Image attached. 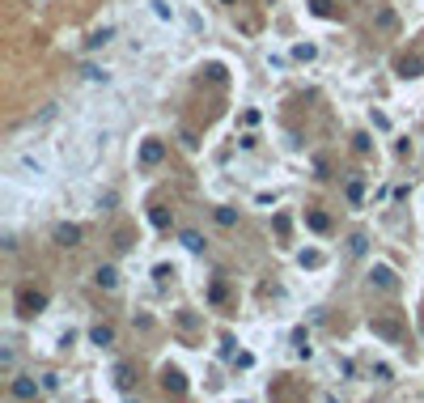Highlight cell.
<instances>
[{
	"instance_id": "44dd1931",
	"label": "cell",
	"mask_w": 424,
	"mask_h": 403,
	"mask_svg": "<svg viewBox=\"0 0 424 403\" xmlns=\"http://www.w3.org/2000/svg\"><path fill=\"white\" fill-rule=\"evenodd\" d=\"M361 195H365V187H361V183H348V199H353V204H361Z\"/></svg>"
},
{
	"instance_id": "2e32d148",
	"label": "cell",
	"mask_w": 424,
	"mask_h": 403,
	"mask_svg": "<svg viewBox=\"0 0 424 403\" xmlns=\"http://www.w3.org/2000/svg\"><path fill=\"white\" fill-rule=\"evenodd\" d=\"M115 382H119V386H132V369L119 365V369H115Z\"/></svg>"
},
{
	"instance_id": "9c48e42d",
	"label": "cell",
	"mask_w": 424,
	"mask_h": 403,
	"mask_svg": "<svg viewBox=\"0 0 424 403\" xmlns=\"http://www.w3.org/2000/svg\"><path fill=\"white\" fill-rule=\"evenodd\" d=\"M89 340H93L98 348H107V344H115V327H107V323H98L93 331H89Z\"/></svg>"
},
{
	"instance_id": "3957f363",
	"label": "cell",
	"mask_w": 424,
	"mask_h": 403,
	"mask_svg": "<svg viewBox=\"0 0 424 403\" xmlns=\"http://www.w3.org/2000/svg\"><path fill=\"white\" fill-rule=\"evenodd\" d=\"M369 331H373V336H382V340H390V344L403 340V327H399L394 318H373V323H369Z\"/></svg>"
},
{
	"instance_id": "d6986e66",
	"label": "cell",
	"mask_w": 424,
	"mask_h": 403,
	"mask_svg": "<svg viewBox=\"0 0 424 403\" xmlns=\"http://www.w3.org/2000/svg\"><path fill=\"white\" fill-rule=\"evenodd\" d=\"M148 217H153V225H161V230H166V225H170V213H166V208H153V213H148Z\"/></svg>"
},
{
	"instance_id": "7c38bea8",
	"label": "cell",
	"mask_w": 424,
	"mask_h": 403,
	"mask_svg": "<svg viewBox=\"0 0 424 403\" xmlns=\"http://www.w3.org/2000/svg\"><path fill=\"white\" fill-rule=\"evenodd\" d=\"M306 221H310V230H318V234H327V230H331V217H327V213H310Z\"/></svg>"
},
{
	"instance_id": "ac0fdd59",
	"label": "cell",
	"mask_w": 424,
	"mask_h": 403,
	"mask_svg": "<svg viewBox=\"0 0 424 403\" xmlns=\"http://www.w3.org/2000/svg\"><path fill=\"white\" fill-rule=\"evenodd\" d=\"M293 56H297V60H314V47L302 43V47H293Z\"/></svg>"
},
{
	"instance_id": "7402d4cb",
	"label": "cell",
	"mask_w": 424,
	"mask_h": 403,
	"mask_svg": "<svg viewBox=\"0 0 424 403\" xmlns=\"http://www.w3.org/2000/svg\"><path fill=\"white\" fill-rule=\"evenodd\" d=\"M353 149L357 153H369V136H353Z\"/></svg>"
},
{
	"instance_id": "603a6c76",
	"label": "cell",
	"mask_w": 424,
	"mask_h": 403,
	"mask_svg": "<svg viewBox=\"0 0 424 403\" xmlns=\"http://www.w3.org/2000/svg\"><path fill=\"white\" fill-rule=\"evenodd\" d=\"M302 263H306V268H318V263H322V255H318V250H310V255H302Z\"/></svg>"
},
{
	"instance_id": "9a60e30c",
	"label": "cell",
	"mask_w": 424,
	"mask_h": 403,
	"mask_svg": "<svg viewBox=\"0 0 424 403\" xmlns=\"http://www.w3.org/2000/svg\"><path fill=\"white\" fill-rule=\"evenodd\" d=\"M208 297L216 301V306H221V301H225V281H212V289H208Z\"/></svg>"
},
{
	"instance_id": "ba28073f",
	"label": "cell",
	"mask_w": 424,
	"mask_h": 403,
	"mask_svg": "<svg viewBox=\"0 0 424 403\" xmlns=\"http://www.w3.org/2000/svg\"><path fill=\"white\" fill-rule=\"evenodd\" d=\"M420 72H424L420 56H403V60H399V77H420Z\"/></svg>"
},
{
	"instance_id": "5bb4252c",
	"label": "cell",
	"mask_w": 424,
	"mask_h": 403,
	"mask_svg": "<svg viewBox=\"0 0 424 403\" xmlns=\"http://www.w3.org/2000/svg\"><path fill=\"white\" fill-rule=\"evenodd\" d=\"M183 246H187V250H204V238H199L195 230H187V234H183Z\"/></svg>"
},
{
	"instance_id": "5b68a950",
	"label": "cell",
	"mask_w": 424,
	"mask_h": 403,
	"mask_svg": "<svg viewBox=\"0 0 424 403\" xmlns=\"http://www.w3.org/2000/svg\"><path fill=\"white\" fill-rule=\"evenodd\" d=\"M369 285H373V289H386V293H390V289H394V272H390L386 263H378V268L369 272Z\"/></svg>"
},
{
	"instance_id": "7a4b0ae2",
	"label": "cell",
	"mask_w": 424,
	"mask_h": 403,
	"mask_svg": "<svg viewBox=\"0 0 424 403\" xmlns=\"http://www.w3.org/2000/svg\"><path fill=\"white\" fill-rule=\"evenodd\" d=\"M38 391H43V382H38V378H30V373H17L13 382H9V395H13L17 403H34Z\"/></svg>"
},
{
	"instance_id": "30bf717a",
	"label": "cell",
	"mask_w": 424,
	"mask_h": 403,
	"mask_svg": "<svg viewBox=\"0 0 424 403\" xmlns=\"http://www.w3.org/2000/svg\"><path fill=\"white\" fill-rule=\"evenodd\" d=\"M93 281L102 285V289H115V285H119V272H115V268L107 263V268H98V272H93Z\"/></svg>"
},
{
	"instance_id": "6da1fadb",
	"label": "cell",
	"mask_w": 424,
	"mask_h": 403,
	"mask_svg": "<svg viewBox=\"0 0 424 403\" xmlns=\"http://www.w3.org/2000/svg\"><path fill=\"white\" fill-rule=\"evenodd\" d=\"M43 310H47V293L34 289V285H21V289H17V314H21V318H34V314H43Z\"/></svg>"
},
{
	"instance_id": "8fae6325",
	"label": "cell",
	"mask_w": 424,
	"mask_h": 403,
	"mask_svg": "<svg viewBox=\"0 0 424 403\" xmlns=\"http://www.w3.org/2000/svg\"><path fill=\"white\" fill-rule=\"evenodd\" d=\"M373 21H378V30H394V26H399V17H394L390 9H378V13H373Z\"/></svg>"
},
{
	"instance_id": "277c9868",
	"label": "cell",
	"mask_w": 424,
	"mask_h": 403,
	"mask_svg": "<svg viewBox=\"0 0 424 403\" xmlns=\"http://www.w3.org/2000/svg\"><path fill=\"white\" fill-rule=\"evenodd\" d=\"M161 157H166V144L161 140H144L140 144V166H157Z\"/></svg>"
},
{
	"instance_id": "52a82bcc",
	"label": "cell",
	"mask_w": 424,
	"mask_h": 403,
	"mask_svg": "<svg viewBox=\"0 0 424 403\" xmlns=\"http://www.w3.org/2000/svg\"><path fill=\"white\" fill-rule=\"evenodd\" d=\"M56 242L60 246H77L81 242V225H56Z\"/></svg>"
},
{
	"instance_id": "ffe728a7",
	"label": "cell",
	"mask_w": 424,
	"mask_h": 403,
	"mask_svg": "<svg viewBox=\"0 0 424 403\" xmlns=\"http://www.w3.org/2000/svg\"><path fill=\"white\" fill-rule=\"evenodd\" d=\"M208 81L221 85V81H225V68H221V64H208Z\"/></svg>"
},
{
	"instance_id": "e0dca14e",
	"label": "cell",
	"mask_w": 424,
	"mask_h": 403,
	"mask_svg": "<svg viewBox=\"0 0 424 403\" xmlns=\"http://www.w3.org/2000/svg\"><path fill=\"white\" fill-rule=\"evenodd\" d=\"M216 221H221V225H234L238 213H234V208H216Z\"/></svg>"
},
{
	"instance_id": "8992f818",
	"label": "cell",
	"mask_w": 424,
	"mask_h": 403,
	"mask_svg": "<svg viewBox=\"0 0 424 403\" xmlns=\"http://www.w3.org/2000/svg\"><path fill=\"white\" fill-rule=\"evenodd\" d=\"M161 386H166L170 395H183V391H187V378H183V369H166V373H161Z\"/></svg>"
},
{
	"instance_id": "4fadbf2b",
	"label": "cell",
	"mask_w": 424,
	"mask_h": 403,
	"mask_svg": "<svg viewBox=\"0 0 424 403\" xmlns=\"http://www.w3.org/2000/svg\"><path fill=\"white\" fill-rule=\"evenodd\" d=\"M310 9H314V17H335V5H331V0H310Z\"/></svg>"
}]
</instances>
